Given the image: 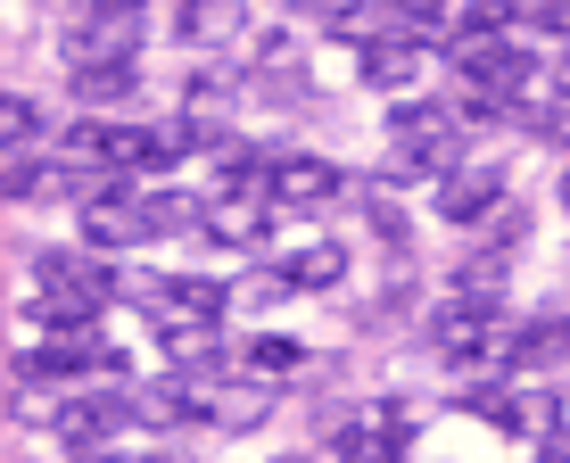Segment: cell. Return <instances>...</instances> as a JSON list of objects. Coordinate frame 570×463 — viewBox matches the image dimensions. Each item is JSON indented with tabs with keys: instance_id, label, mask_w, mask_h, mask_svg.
<instances>
[{
	"instance_id": "cell-1",
	"label": "cell",
	"mask_w": 570,
	"mask_h": 463,
	"mask_svg": "<svg viewBox=\"0 0 570 463\" xmlns=\"http://www.w3.org/2000/svg\"><path fill=\"white\" fill-rule=\"evenodd\" d=\"M141 50V0H75L67 67H132Z\"/></svg>"
},
{
	"instance_id": "cell-2",
	"label": "cell",
	"mask_w": 570,
	"mask_h": 463,
	"mask_svg": "<svg viewBox=\"0 0 570 463\" xmlns=\"http://www.w3.org/2000/svg\"><path fill=\"white\" fill-rule=\"evenodd\" d=\"M33 274H42V323H67V332L91 323L116 298V265H91V257H75V248H50Z\"/></svg>"
},
{
	"instance_id": "cell-3",
	"label": "cell",
	"mask_w": 570,
	"mask_h": 463,
	"mask_svg": "<svg viewBox=\"0 0 570 463\" xmlns=\"http://www.w3.org/2000/svg\"><path fill=\"white\" fill-rule=\"evenodd\" d=\"M455 75H463L471 100H497L504 116H513L529 100V83H538V58L513 50V42H463V67Z\"/></svg>"
},
{
	"instance_id": "cell-4",
	"label": "cell",
	"mask_w": 570,
	"mask_h": 463,
	"mask_svg": "<svg viewBox=\"0 0 570 463\" xmlns=\"http://www.w3.org/2000/svg\"><path fill=\"white\" fill-rule=\"evenodd\" d=\"M463 149L455 116L446 108H397V158H389V183H414V174H446Z\"/></svg>"
},
{
	"instance_id": "cell-5",
	"label": "cell",
	"mask_w": 570,
	"mask_h": 463,
	"mask_svg": "<svg viewBox=\"0 0 570 463\" xmlns=\"http://www.w3.org/2000/svg\"><path fill=\"white\" fill-rule=\"evenodd\" d=\"M331 455L340 463H405V405H372V414L340 422V439H331Z\"/></svg>"
},
{
	"instance_id": "cell-6",
	"label": "cell",
	"mask_w": 570,
	"mask_h": 463,
	"mask_svg": "<svg viewBox=\"0 0 570 463\" xmlns=\"http://www.w3.org/2000/svg\"><path fill=\"white\" fill-rule=\"evenodd\" d=\"M83 240H91V248H132V240H149L141 199H132L125 183H100V190L83 199Z\"/></svg>"
},
{
	"instance_id": "cell-7",
	"label": "cell",
	"mask_w": 570,
	"mask_h": 463,
	"mask_svg": "<svg viewBox=\"0 0 570 463\" xmlns=\"http://www.w3.org/2000/svg\"><path fill=\"white\" fill-rule=\"evenodd\" d=\"M497 199H504L497 166H463V174H439V216H446V224H488V216H497Z\"/></svg>"
},
{
	"instance_id": "cell-8",
	"label": "cell",
	"mask_w": 570,
	"mask_h": 463,
	"mask_svg": "<svg viewBox=\"0 0 570 463\" xmlns=\"http://www.w3.org/2000/svg\"><path fill=\"white\" fill-rule=\"evenodd\" d=\"M116 422H132V414H125V397H67V405L50 414V431L67 439V447H83V455H91V447H100V439L116 431Z\"/></svg>"
},
{
	"instance_id": "cell-9",
	"label": "cell",
	"mask_w": 570,
	"mask_h": 463,
	"mask_svg": "<svg viewBox=\"0 0 570 463\" xmlns=\"http://www.w3.org/2000/svg\"><path fill=\"white\" fill-rule=\"evenodd\" d=\"M265 183H273V207H323L331 190H340V166H323V158H282V166H265Z\"/></svg>"
},
{
	"instance_id": "cell-10",
	"label": "cell",
	"mask_w": 570,
	"mask_h": 463,
	"mask_svg": "<svg viewBox=\"0 0 570 463\" xmlns=\"http://www.w3.org/2000/svg\"><path fill=\"white\" fill-rule=\"evenodd\" d=\"M422 67H430V58H422L414 33H381V42H364V83L372 91H405Z\"/></svg>"
},
{
	"instance_id": "cell-11",
	"label": "cell",
	"mask_w": 570,
	"mask_h": 463,
	"mask_svg": "<svg viewBox=\"0 0 570 463\" xmlns=\"http://www.w3.org/2000/svg\"><path fill=\"white\" fill-rule=\"evenodd\" d=\"M157 298H166V315H183L190 332H215V323H224V306H232V289H224V282H199V274H174Z\"/></svg>"
},
{
	"instance_id": "cell-12",
	"label": "cell",
	"mask_w": 570,
	"mask_h": 463,
	"mask_svg": "<svg viewBox=\"0 0 570 463\" xmlns=\"http://www.w3.org/2000/svg\"><path fill=\"white\" fill-rule=\"evenodd\" d=\"M125 414L166 431V422H207V397L190 390V381H157V390H132V397H125Z\"/></svg>"
},
{
	"instance_id": "cell-13",
	"label": "cell",
	"mask_w": 570,
	"mask_h": 463,
	"mask_svg": "<svg viewBox=\"0 0 570 463\" xmlns=\"http://www.w3.org/2000/svg\"><path fill=\"white\" fill-rule=\"evenodd\" d=\"M340 274H347V257L331 240H314V248H298V257H282V274H273V282H282V289H331Z\"/></svg>"
},
{
	"instance_id": "cell-14",
	"label": "cell",
	"mask_w": 570,
	"mask_h": 463,
	"mask_svg": "<svg viewBox=\"0 0 570 463\" xmlns=\"http://www.w3.org/2000/svg\"><path fill=\"white\" fill-rule=\"evenodd\" d=\"M199 224L215 232V240H232V248H257V240H265V207H248V199H224V207H199Z\"/></svg>"
},
{
	"instance_id": "cell-15",
	"label": "cell",
	"mask_w": 570,
	"mask_h": 463,
	"mask_svg": "<svg viewBox=\"0 0 570 463\" xmlns=\"http://www.w3.org/2000/svg\"><path fill=\"white\" fill-rule=\"evenodd\" d=\"M174 26H183V42H215L240 26V0H174Z\"/></svg>"
},
{
	"instance_id": "cell-16",
	"label": "cell",
	"mask_w": 570,
	"mask_h": 463,
	"mask_svg": "<svg viewBox=\"0 0 570 463\" xmlns=\"http://www.w3.org/2000/svg\"><path fill=\"white\" fill-rule=\"evenodd\" d=\"M67 83H75V100H83V108H108V100H125L141 75H132V67H75Z\"/></svg>"
},
{
	"instance_id": "cell-17",
	"label": "cell",
	"mask_w": 570,
	"mask_h": 463,
	"mask_svg": "<svg viewBox=\"0 0 570 463\" xmlns=\"http://www.w3.org/2000/svg\"><path fill=\"white\" fill-rule=\"evenodd\" d=\"M42 141V108L26 91H0V149H33Z\"/></svg>"
},
{
	"instance_id": "cell-18",
	"label": "cell",
	"mask_w": 570,
	"mask_h": 463,
	"mask_svg": "<svg viewBox=\"0 0 570 463\" xmlns=\"http://www.w3.org/2000/svg\"><path fill=\"white\" fill-rule=\"evenodd\" d=\"M513 17H521V0H471V9L455 17V33H463V42H497Z\"/></svg>"
},
{
	"instance_id": "cell-19",
	"label": "cell",
	"mask_w": 570,
	"mask_h": 463,
	"mask_svg": "<svg viewBox=\"0 0 570 463\" xmlns=\"http://www.w3.org/2000/svg\"><path fill=\"white\" fill-rule=\"evenodd\" d=\"M0 190H9V199H42V190H58V166H42V158H17L9 174H0Z\"/></svg>"
},
{
	"instance_id": "cell-20",
	"label": "cell",
	"mask_w": 570,
	"mask_h": 463,
	"mask_svg": "<svg viewBox=\"0 0 570 463\" xmlns=\"http://www.w3.org/2000/svg\"><path fill=\"white\" fill-rule=\"evenodd\" d=\"M463 405H471L480 422H497V431H521V397H513V390H471Z\"/></svg>"
},
{
	"instance_id": "cell-21",
	"label": "cell",
	"mask_w": 570,
	"mask_h": 463,
	"mask_svg": "<svg viewBox=\"0 0 570 463\" xmlns=\"http://www.w3.org/2000/svg\"><path fill=\"white\" fill-rule=\"evenodd\" d=\"M141 216H149V240H157V232H190L199 207H190V199H141Z\"/></svg>"
},
{
	"instance_id": "cell-22",
	"label": "cell",
	"mask_w": 570,
	"mask_h": 463,
	"mask_svg": "<svg viewBox=\"0 0 570 463\" xmlns=\"http://www.w3.org/2000/svg\"><path fill=\"white\" fill-rule=\"evenodd\" d=\"M248 364H257V373H298L306 347L298 339H257V347H248Z\"/></svg>"
},
{
	"instance_id": "cell-23",
	"label": "cell",
	"mask_w": 570,
	"mask_h": 463,
	"mask_svg": "<svg viewBox=\"0 0 570 463\" xmlns=\"http://www.w3.org/2000/svg\"><path fill=\"white\" fill-rule=\"evenodd\" d=\"M389 9H397L405 26L422 33V26H446V17H455V0H389Z\"/></svg>"
},
{
	"instance_id": "cell-24",
	"label": "cell",
	"mask_w": 570,
	"mask_h": 463,
	"mask_svg": "<svg viewBox=\"0 0 570 463\" xmlns=\"http://www.w3.org/2000/svg\"><path fill=\"white\" fill-rule=\"evenodd\" d=\"M521 17H529V26H546V33L570 26V9H562V0H521Z\"/></svg>"
},
{
	"instance_id": "cell-25",
	"label": "cell",
	"mask_w": 570,
	"mask_h": 463,
	"mask_svg": "<svg viewBox=\"0 0 570 463\" xmlns=\"http://www.w3.org/2000/svg\"><path fill=\"white\" fill-rule=\"evenodd\" d=\"M372 232H381V240H405V216H397V199H372Z\"/></svg>"
},
{
	"instance_id": "cell-26",
	"label": "cell",
	"mask_w": 570,
	"mask_h": 463,
	"mask_svg": "<svg viewBox=\"0 0 570 463\" xmlns=\"http://www.w3.org/2000/svg\"><path fill=\"white\" fill-rule=\"evenodd\" d=\"M538 463H570V422H554V431H546V455Z\"/></svg>"
},
{
	"instance_id": "cell-27",
	"label": "cell",
	"mask_w": 570,
	"mask_h": 463,
	"mask_svg": "<svg viewBox=\"0 0 570 463\" xmlns=\"http://www.w3.org/2000/svg\"><path fill=\"white\" fill-rule=\"evenodd\" d=\"M282 9H314V0H282Z\"/></svg>"
},
{
	"instance_id": "cell-28",
	"label": "cell",
	"mask_w": 570,
	"mask_h": 463,
	"mask_svg": "<svg viewBox=\"0 0 570 463\" xmlns=\"http://www.w3.org/2000/svg\"><path fill=\"white\" fill-rule=\"evenodd\" d=\"M562 91H570V58H562Z\"/></svg>"
},
{
	"instance_id": "cell-29",
	"label": "cell",
	"mask_w": 570,
	"mask_h": 463,
	"mask_svg": "<svg viewBox=\"0 0 570 463\" xmlns=\"http://www.w3.org/2000/svg\"><path fill=\"white\" fill-rule=\"evenodd\" d=\"M562 207H570V174H562Z\"/></svg>"
},
{
	"instance_id": "cell-30",
	"label": "cell",
	"mask_w": 570,
	"mask_h": 463,
	"mask_svg": "<svg viewBox=\"0 0 570 463\" xmlns=\"http://www.w3.org/2000/svg\"><path fill=\"white\" fill-rule=\"evenodd\" d=\"M282 463H306V455H282Z\"/></svg>"
}]
</instances>
